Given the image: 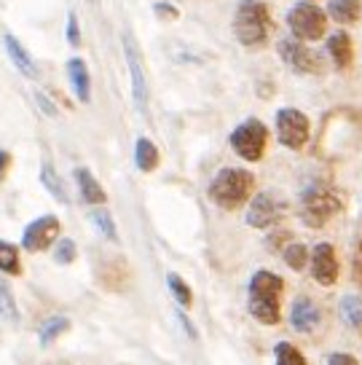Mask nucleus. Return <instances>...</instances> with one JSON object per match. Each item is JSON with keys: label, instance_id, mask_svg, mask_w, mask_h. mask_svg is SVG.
<instances>
[{"label": "nucleus", "instance_id": "nucleus-1", "mask_svg": "<svg viewBox=\"0 0 362 365\" xmlns=\"http://www.w3.org/2000/svg\"><path fill=\"white\" fill-rule=\"evenodd\" d=\"M282 287L284 282L272 272H255L252 279H249V290H247V307L249 314L263 322V325H276L279 322V314H282Z\"/></svg>", "mask_w": 362, "mask_h": 365}, {"label": "nucleus", "instance_id": "nucleus-2", "mask_svg": "<svg viewBox=\"0 0 362 365\" xmlns=\"http://www.w3.org/2000/svg\"><path fill=\"white\" fill-rule=\"evenodd\" d=\"M255 188V178L252 172L247 170H234V167H226L220 170L210 182V199L215 202L220 210H239L244 205Z\"/></svg>", "mask_w": 362, "mask_h": 365}, {"label": "nucleus", "instance_id": "nucleus-3", "mask_svg": "<svg viewBox=\"0 0 362 365\" xmlns=\"http://www.w3.org/2000/svg\"><path fill=\"white\" fill-rule=\"evenodd\" d=\"M272 33V16L261 0H242L234 14V35L242 46H261Z\"/></svg>", "mask_w": 362, "mask_h": 365}, {"label": "nucleus", "instance_id": "nucleus-4", "mask_svg": "<svg viewBox=\"0 0 362 365\" xmlns=\"http://www.w3.org/2000/svg\"><path fill=\"white\" fill-rule=\"evenodd\" d=\"M343 207V199L338 196L336 188L330 185H322V182H314L304 191V207H301V217H304L306 226L319 228L325 226L330 217L338 212Z\"/></svg>", "mask_w": 362, "mask_h": 365}, {"label": "nucleus", "instance_id": "nucleus-5", "mask_svg": "<svg viewBox=\"0 0 362 365\" xmlns=\"http://www.w3.org/2000/svg\"><path fill=\"white\" fill-rule=\"evenodd\" d=\"M269 145V129L258 118H247L231 132V148L244 161H261Z\"/></svg>", "mask_w": 362, "mask_h": 365}, {"label": "nucleus", "instance_id": "nucleus-6", "mask_svg": "<svg viewBox=\"0 0 362 365\" xmlns=\"http://www.w3.org/2000/svg\"><path fill=\"white\" fill-rule=\"evenodd\" d=\"M287 24L298 41H319L328 30V16L311 3H298L287 14Z\"/></svg>", "mask_w": 362, "mask_h": 365}, {"label": "nucleus", "instance_id": "nucleus-7", "mask_svg": "<svg viewBox=\"0 0 362 365\" xmlns=\"http://www.w3.org/2000/svg\"><path fill=\"white\" fill-rule=\"evenodd\" d=\"M309 118L295 108H282L276 113V137L284 148L301 150L309 140Z\"/></svg>", "mask_w": 362, "mask_h": 365}, {"label": "nucleus", "instance_id": "nucleus-8", "mask_svg": "<svg viewBox=\"0 0 362 365\" xmlns=\"http://www.w3.org/2000/svg\"><path fill=\"white\" fill-rule=\"evenodd\" d=\"M276 51L284 59V65L295 73H322V57L298 38H282L276 43Z\"/></svg>", "mask_w": 362, "mask_h": 365}, {"label": "nucleus", "instance_id": "nucleus-9", "mask_svg": "<svg viewBox=\"0 0 362 365\" xmlns=\"http://www.w3.org/2000/svg\"><path fill=\"white\" fill-rule=\"evenodd\" d=\"M124 57H126V68H129V78H132V97L137 103V110L145 113L148 110V78H145V68H143V54L137 48L132 33H124Z\"/></svg>", "mask_w": 362, "mask_h": 365}, {"label": "nucleus", "instance_id": "nucleus-10", "mask_svg": "<svg viewBox=\"0 0 362 365\" xmlns=\"http://www.w3.org/2000/svg\"><path fill=\"white\" fill-rule=\"evenodd\" d=\"M59 217L57 215H43L33 220L30 226L24 228L22 234V247L27 252H43L48 250L59 237Z\"/></svg>", "mask_w": 362, "mask_h": 365}, {"label": "nucleus", "instance_id": "nucleus-11", "mask_svg": "<svg viewBox=\"0 0 362 365\" xmlns=\"http://www.w3.org/2000/svg\"><path fill=\"white\" fill-rule=\"evenodd\" d=\"M282 212H284V205L272 194V191L255 194V199H252V205H249V210H247V226L269 228L274 220H279Z\"/></svg>", "mask_w": 362, "mask_h": 365}, {"label": "nucleus", "instance_id": "nucleus-12", "mask_svg": "<svg viewBox=\"0 0 362 365\" xmlns=\"http://www.w3.org/2000/svg\"><path fill=\"white\" fill-rule=\"evenodd\" d=\"M311 274H314V279H317L319 285H336V279H338V261H336L333 245L319 242L317 247H314V252H311Z\"/></svg>", "mask_w": 362, "mask_h": 365}, {"label": "nucleus", "instance_id": "nucleus-13", "mask_svg": "<svg viewBox=\"0 0 362 365\" xmlns=\"http://www.w3.org/2000/svg\"><path fill=\"white\" fill-rule=\"evenodd\" d=\"M290 322H293V328L298 333H311V331H317V325L322 322V312H319V307L311 298L304 296L293 304Z\"/></svg>", "mask_w": 362, "mask_h": 365}, {"label": "nucleus", "instance_id": "nucleus-14", "mask_svg": "<svg viewBox=\"0 0 362 365\" xmlns=\"http://www.w3.org/2000/svg\"><path fill=\"white\" fill-rule=\"evenodd\" d=\"M3 48H6V54L11 59V65L22 73L24 78H38V68H35L33 57L24 51V46L19 43L14 35H6V38H3Z\"/></svg>", "mask_w": 362, "mask_h": 365}, {"label": "nucleus", "instance_id": "nucleus-15", "mask_svg": "<svg viewBox=\"0 0 362 365\" xmlns=\"http://www.w3.org/2000/svg\"><path fill=\"white\" fill-rule=\"evenodd\" d=\"M68 78H70V86L76 91V97H78L81 103H89L91 100V78H89V68H86V62L81 57H73L68 62Z\"/></svg>", "mask_w": 362, "mask_h": 365}, {"label": "nucleus", "instance_id": "nucleus-16", "mask_svg": "<svg viewBox=\"0 0 362 365\" xmlns=\"http://www.w3.org/2000/svg\"><path fill=\"white\" fill-rule=\"evenodd\" d=\"M76 182H78V191L83 196V202H89V205H105V188H102L100 182L94 180V175H91L86 167H78L76 170Z\"/></svg>", "mask_w": 362, "mask_h": 365}, {"label": "nucleus", "instance_id": "nucleus-17", "mask_svg": "<svg viewBox=\"0 0 362 365\" xmlns=\"http://www.w3.org/2000/svg\"><path fill=\"white\" fill-rule=\"evenodd\" d=\"M328 51L333 62L338 68H349L351 59H354V46H351V38L346 33H333L328 41Z\"/></svg>", "mask_w": 362, "mask_h": 365}, {"label": "nucleus", "instance_id": "nucleus-18", "mask_svg": "<svg viewBox=\"0 0 362 365\" xmlns=\"http://www.w3.org/2000/svg\"><path fill=\"white\" fill-rule=\"evenodd\" d=\"M328 14L341 24H354L362 16V0H330Z\"/></svg>", "mask_w": 362, "mask_h": 365}, {"label": "nucleus", "instance_id": "nucleus-19", "mask_svg": "<svg viewBox=\"0 0 362 365\" xmlns=\"http://www.w3.org/2000/svg\"><path fill=\"white\" fill-rule=\"evenodd\" d=\"M135 164L140 172H153L159 167V148L148 140V137H140L135 145Z\"/></svg>", "mask_w": 362, "mask_h": 365}, {"label": "nucleus", "instance_id": "nucleus-20", "mask_svg": "<svg viewBox=\"0 0 362 365\" xmlns=\"http://www.w3.org/2000/svg\"><path fill=\"white\" fill-rule=\"evenodd\" d=\"M341 319L349 325L351 331H362V298L360 296H343L338 304Z\"/></svg>", "mask_w": 362, "mask_h": 365}, {"label": "nucleus", "instance_id": "nucleus-21", "mask_svg": "<svg viewBox=\"0 0 362 365\" xmlns=\"http://www.w3.org/2000/svg\"><path fill=\"white\" fill-rule=\"evenodd\" d=\"M41 182H43V188L54 196L57 202L68 205L65 185H62V180H59V175H57V170H54V164H51V161H43V164H41Z\"/></svg>", "mask_w": 362, "mask_h": 365}, {"label": "nucleus", "instance_id": "nucleus-22", "mask_svg": "<svg viewBox=\"0 0 362 365\" xmlns=\"http://www.w3.org/2000/svg\"><path fill=\"white\" fill-rule=\"evenodd\" d=\"M70 331V319L68 317H48L41 325V331H38V341L41 346H48L51 341H57L62 333Z\"/></svg>", "mask_w": 362, "mask_h": 365}, {"label": "nucleus", "instance_id": "nucleus-23", "mask_svg": "<svg viewBox=\"0 0 362 365\" xmlns=\"http://www.w3.org/2000/svg\"><path fill=\"white\" fill-rule=\"evenodd\" d=\"M0 274H9V277H19L22 274V263H19V250L11 242L0 240Z\"/></svg>", "mask_w": 362, "mask_h": 365}, {"label": "nucleus", "instance_id": "nucleus-24", "mask_svg": "<svg viewBox=\"0 0 362 365\" xmlns=\"http://www.w3.org/2000/svg\"><path fill=\"white\" fill-rule=\"evenodd\" d=\"M0 317L9 319V322H19V309H16V301H14L11 285L0 277Z\"/></svg>", "mask_w": 362, "mask_h": 365}, {"label": "nucleus", "instance_id": "nucleus-25", "mask_svg": "<svg viewBox=\"0 0 362 365\" xmlns=\"http://www.w3.org/2000/svg\"><path fill=\"white\" fill-rule=\"evenodd\" d=\"M282 258L284 263L293 269V272H304L306 263L311 261V255H309V250H306L301 242H293V245H287L282 250Z\"/></svg>", "mask_w": 362, "mask_h": 365}, {"label": "nucleus", "instance_id": "nucleus-26", "mask_svg": "<svg viewBox=\"0 0 362 365\" xmlns=\"http://www.w3.org/2000/svg\"><path fill=\"white\" fill-rule=\"evenodd\" d=\"M89 217H91V223L97 226V231H100L105 240L118 242V228H115V220H113V215H110L108 210H94Z\"/></svg>", "mask_w": 362, "mask_h": 365}, {"label": "nucleus", "instance_id": "nucleus-27", "mask_svg": "<svg viewBox=\"0 0 362 365\" xmlns=\"http://www.w3.org/2000/svg\"><path fill=\"white\" fill-rule=\"evenodd\" d=\"M167 285H170L172 296H175V301H177L182 309L191 307V304H193V293H191V287L185 285V279H182L180 274H167Z\"/></svg>", "mask_w": 362, "mask_h": 365}, {"label": "nucleus", "instance_id": "nucleus-28", "mask_svg": "<svg viewBox=\"0 0 362 365\" xmlns=\"http://www.w3.org/2000/svg\"><path fill=\"white\" fill-rule=\"evenodd\" d=\"M274 357H276V365H306V357L298 349H295L290 341H279L276 349H274Z\"/></svg>", "mask_w": 362, "mask_h": 365}, {"label": "nucleus", "instance_id": "nucleus-29", "mask_svg": "<svg viewBox=\"0 0 362 365\" xmlns=\"http://www.w3.org/2000/svg\"><path fill=\"white\" fill-rule=\"evenodd\" d=\"M76 242L73 240H59L57 250H54V261L57 263H73L76 261Z\"/></svg>", "mask_w": 362, "mask_h": 365}, {"label": "nucleus", "instance_id": "nucleus-30", "mask_svg": "<svg viewBox=\"0 0 362 365\" xmlns=\"http://www.w3.org/2000/svg\"><path fill=\"white\" fill-rule=\"evenodd\" d=\"M68 43L81 46V27H78V16H76V11L68 14Z\"/></svg>", "mask_w": 362, "mask_h": 365}, {"label": "nucleus", "instance_id": "nucleus-31", "mask_svg": "<svg viewBox=\"0 0 362 365\" xmlns=\"http://www.w3.org/2000/svg\"><path fill=\"white\" fill-rule=\"evenodd\" d=\"M153 11L159 14L161 19H167V22H172V19H177V16H180V11H177L175 6H167V3H156V6H153Z\"/></svg>", "mask_w": 362, "mask_h": 365}, {"label": "nucleus", "instance_id": "nucleus-32", "mask_svg": "<svg viewBox=\"0 0 362 365\" xmlns=\"http://www.w3.org/2000/svg\"><path fill=\"white\" fill-rule=\"evenodd\" d=\"M328 365H357V360L351 357V354H343V352H338V354H333L328 360Z\"/></svg>", "mask_w": 362, "mask_h": 365}, {"label": "nucleus", "instance_id": "nucleus-33", "mask_svg": "<svg viewBox=\"0 0 362 365\" xmlns=\"http://www.w3.org/2000/svg\"><path fill=\"white\" fill-rule=\"evenodd\" d=\"M9 167H11V153H9V150H0V180H3V175L9 172Z\"/></svg>", "mask_w": 362, "mask_h": 365}, {"label": "nucleus", "instance_id": "nucleus-34", "mask_svg": "<svg viewBox=\"0 0 362 365\" xmlns=\"http://www.w3.org/2000/svg\"><path fill=\"white\" fill-rule=\"evenodd\" d=\"M38 105H41V110H43L46 115H57V108H54V105L48 103V100H46L43 94H38Z\"/></svg>", "mask_w": 362, "mask_h": 365}, {"label": "nucleus", "instance_id": "nucleus-35", "mask_svg": "<svg viewBox=\"0 0 362 365\" xmlns=\"http://www.w3.org/2000/svg\"><path fill=\"white\" fill-rule=\"evenodd\" d=\"M177 317H180L182 328H185V331H188V336H191V339H196V331H193V328H191V322H188V317H185V314H177Z\"/></svg>", "mask_w": 362, "mask_h": 365}, {"label": "nucleus", "instance_id": "nucleus-36", "mask_svg": "<svg viewBox=\"0 0 362 365\" xmlns=\"http://www.w3.org/2000/svg\"><path fill=\"white\" fill-rule=\"evenodd\" d=\"M89 3H94V6H97V0H89Z\"/></svg>", "mask_w": 362, "mask_h": 365}]
</instances>
